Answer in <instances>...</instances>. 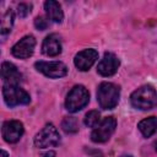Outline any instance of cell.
I'll return each instance as SVG.
<instances>
[{
  "mask_svg": "<svg viewBox=\"0 0 157 157\" xmlns=\"http://www.w3.org/2000/svg\"><path fill=\"white\" fill-rule=\"evenodd\" d=\"M155 147H156V151H157V141H156V144H155Z\"/></svg>",
  "mask_w": 157,
  "mask_h": 157,
  "instance_id": "cb8c5ba5",
  "label": "cell"
},
{
  "mask_svg": "<svg viewBox=\"0 0 157 157\" xmlns=\"http://www.w3.org/2000/svg\"><path fill=\"white\" fill-rule=\"evenodd\" d=\"M98 59V53L94 49H85L75 55L74 64L80 71H87Z\"/></svg>",
  "mask_w": 157,
  "mask_h": 157,
  "instance_id": "8fae6325",
  "label": "cell"
},
{
  "mask_svg": "<svg viewBox=\"0 0 157 157\" xmlns=\"http://www.w3.org/2000/svg\"><path fill=\"white\" fill-rule=\"evenodd\" d=\"M13 18H15V13L11 9H9L1 17V27H0V32L2 36L7 34L11 32V28L13 26Z\"/></svg>",
  "mask_w": 157,
  "mask_h": 157,
  "instance_id": "2e32d148",
  "label": "cell"
},
{
  "mask_svg": "<svg viewBox=\"0 0 157 157\" xmlns=\"http://www.w3.org/2000/svg\"><path fill=\"white\" fill-rule=\"evenodd\" d=\"M31 5L29 4H26V2H21L17 5V15L21 17V18H25L29 12H31Z\"/></svg>",
  "mask_w": 157,
  "mask_h": 157,
  "instance_id": "d6986e66",
  "label": "cell"
},
{
  "mask_svg": "<svg viewBox=\"0 0 157 157\" xmlns=\"http://www.w3.org/2000/svg\"><path fill=\"white\" fill-rule=\"evenodd\" d=\"M88 101H90V93L87 88L82 85H76L70 90V92L66 96L65 108L71 113H76L81 110L83 107H86Z\"/></svg>",
  "mask_w": 157,
  "mask_h": 157,
  "instance_id": "3957f363",
  "label": "cell"
},
{
  "mask_svg": "<svg viewBox=\"0 0 157 157\" xmlns=\"http://www.w3.org/2000/svg\"><path fill=\"white\" fill-rule=\"evenodd\" d=\"M101 123V114L98 110H90L85 115V125L88 128H96Z\"/></svg>",
  "mask_w": 157,
  "mask_h": 157,
  "instance_id": "ac0fdd59",
  "label": "cell"
},
{
  "mask_svg": "<svg viewBox=\"0 0 157 157\" xmlns=\"http://www.w3.org/2000/svg\"><path fill=\"white\" fill-rule=\"evenodd\" d=\"M2 97H4L5 103L9 107L28 104L31 101L29 94L23 88H21L18 85H4Z\"/></svg>",
  "mask_w": 157,
  "mask_h": 157,
  "instance_id": "277c9868",
  "label": "cell"
},
{
  "mask_svg": "<svg viewBox=\"0 0 157 157\" xmlns=\"http://www.w3.org/2000/svg\"><path fill=\"white\" fill-rule=\"evenodd\" d=\"M36 69L50 78H59L67 74V66L61 61H37Z\"/></svg>",
  "mask_w": 157,
  "mask_h": 157,
  "instance_id": "52a82bcc",
  "label": "cell"
},
{
  "mask_svg": "<svg viewBox=\"0 0 157 157\" xmlns=\"http://www.w3.org/2000/svg\"><path fill=\"white\" fill-rule=\"evenodd\" d=\"M23 124L18 120H7L2 124L1 134L6 142L15 144L23 135Z\"/></svg>",
  "mask_w": 157,
  "mask_h": 157,
  "instance_id": "9c48e42d",
  "label": "cell"
},
{
  "mask_svg": "<svg viewBox=\"0 0 157 157\" xmlns=\"http://www.w3.org/2000/svg\"><path fill=\"white\" fill-rule=\"evenodd\" d=\"M42 157H55V152H54V151H48V152H45Z\"/></svg>",
  "mask_w": 157,
  "mask_h": 157,
  "instance_id": "44dd1931",
  "label": "cell"
},
{
  "mask_svg": "<svg viewBox=\"0 0 157 157\" xmlns=\"http://www.w3.org/2000/svg\"><path fill=\"white\" fill-rule=\"evenodd\" d=\"M34 47H36L34 37L33 36H25L11 48V53L13 56H16L18 59H27L33 54Z\"/></svg>",
  "mask_w": 157,
  "mask_h": 157,
  "instance_id": "ba28073f",
  "label": "cell"
},
{
  "mask_svg": "<svg viewBox=\"0 0 157 157\" xmlns=\"http://www.w3.org/2000/svg\"><path fill=\"white\" fill-rule=\"evenodd\" d=\"M121 157H132V156H130V155H123Z\"/></svg>",
  "mask_w": 157,
  "mask_h": 157,
  "instance_id": "603a6c76",
  "label": "cell"
},
{
  "mask_svg": "<svg viewBox=\"0 0 157 157\" xmlns=\"http://www.w3.org/2000/svg\"><path fill=\"white\" fill-rule=\"evenodd\" d=\"M117 126V120L114 117H107L104 118L92 131L91 134V140L93 142H105L109 140L112 134L114 132Z\"/></svg>",
  "mask_w": 157,
  "mask_h": 157,
  "instance_id": "8992f818",
  "label": "cell"
},
{
  "mask_svg": "<svg viewBox=\"0 0 157 157\" xmlns=\"http://www.w3.org/2000/svg\"><path fill=\"white\" fill-rule=\"evenodd\" d=\"M120 65V61L118 59V56L113 53H105L103 59L98 63V66H97V72L104 77H108V76H113L117 71H118V67Z\"/></svg>",
  "mask_w": 157,
  "mask_h": 157,
  "instance_id": "30bf717a",
  "label": "cell"
},
{
  "mask_svg": "<svg viewBox=\"0 0 157 157\" xmlns=\"http://www.w3.org/2000/svg\"><path fill=\"white\" fill-rule=\"evenodd\" d=\"M130 103L134 108L148 110L157 105V92L150 85H145L135 90L130 96Z\"/></svg>",
  "mask_w": 157,
  "mask_h": 157,
  "instance_id": "6da1fadb",
  "label": "cell"
},
{
  "mask_svg": "<svg viewBox=\"0 0 157 157\" xmlns=\"http://www.w3.org/2000/svg\"><path fill=\"white\" fill-rule=\"evenodd\" d=\"M1 77L5 85H18L22 75L13 64L9 61H4L1 65Z\"/></svg>",
  "mask_w": 157,
  "mask_h": 157,
  "instance_id": "4fadbf2b",
  "label": "cell"
},
{
  "mask_svg": "<svg viewBox=\"0 0 157 157\" xmlns=\"http://www.w3.org/2000/svg\"><path fill=\"white\" fill-rule=\"evenodd\" d=\"M139 130L145 137L152 136L157 131V117H148L137 124Z\"/></svg>",
  "mask_w": 157,
  "mask_h": 157,
  "instance_id": "9a60e30c",
  "label": "cell"
},
{
  "mask_svg": "<svg viewBox=\"0 0 157 157\" xmlns=\"http://www.w3.org/2000/svg\"><path fill=\"white\" fill-rule=\"evenodd\" d=\"M42 52L43 54L48 56H56L61 53V42L60 37L55 33H52L45 37L42 44Z\"/></svg>",
  "mask_w": 157,
  "mask_h": 157,
  "instance_id": "7c38bea8",
  "label": "cell"
},
{
  "mask_svg": "<svg viewBox=\"0 0 157 157\" xmlns=\"http://www.w3.org/2000/svg\"><path fill=\"white\" fill-rule=\"evenodd\" d=\"M60 144V135L56 128L52 124L48 123L39 130V132L36 134L34 136V145L38 148H47L50 146H58Z\"/></svg>",
  "mask_w": 157,
  "mask_h": 157,
  "instance_id": "5b68a950",
  "label": "cell"
},
{
  "mask_svg": "<svg viewBox=\"0 0 157 157\" xmlns=\"http://www.w3.org/2000/svg\"><path fill=\"white\" fill-rule=\"evenodd\" d=\"M120 97L119 86L112 82H102L97 90V101L103 109H113L117 107Z\"/></svg>",
  "mask_w": 157,
  "mask_h": 157,
  "instance_id": "7a4b0ae2",
  "label": "cell"
},
{
  "mask_svg": "<svg viewBox=\"0 0 157 157\" xmlns=\"http://www.w3.org/2000/svg\"><path fill=\"white\" fill-rule=\"evenodd\" d=\"M61 128L67 134H74L78 131V121L75 117H65L61 121Z\"/></svg>",
  "mask_w": 157,
  "mask_h": 157,
  "instance_id": "e0dca14e",
  "label": "cell"
},
{
  "mask_svg": "<svg viewBox=\"0 0 157 157\" xmlns=\"http://www.w3.org/2000/svg\"><path fill=\"white\" fill-rule=\"evenodd\" d=\"M44 9H45L47 16L50 21H53L55 23H60L63 21L64 13H63V10H61V6L59 5V2L48 0L44 2Z\"/></svg>",
  "mask_w": 157,
  "mask_h": 157,
  "instance_id": "5bb4252c",
  "label": "cell"
},
{
  "mask_svg": "<svg viewBox=\"0 0 157 157\" xmlns=\"http://www.w3.org/2000/svg\"><path fill=\"white\" fill-rule=\"evenodd\" d=\"M48 25H49L48 20H47L45 17H43V16H38V17H36V20H34V26H36V28L39 29V31L47 29V28H48Z\"/></svg>",
  "mask_w": 157,
  "mask_h": 157,
  "instance_id": "ffe728a7",
  "label": "cell"
},
{
  "mask_svg": "<svg viewBox=\"0 0 157 157\" xmlns=\"http://www.w3.org/2000/svg\"><path fill=\"white\" fill-rule=\"evenodd\" d=\"M0 157H9V156H7V152L2 150V151H1V153H0Z\"/></svg>",
  "mask_w": 157,
  "mask_h": 157,
  "instance_id": "7402d4cb",
  "label": "cell"
}]
</instances>
